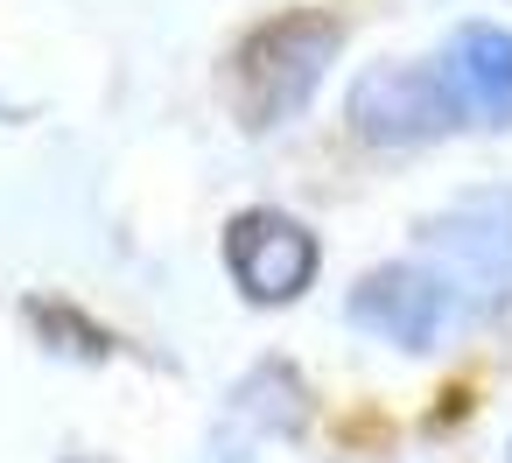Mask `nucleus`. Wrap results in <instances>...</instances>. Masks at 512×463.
<instances>
[{
	"instance_id": "f257e3e1",
	"label": "nucleus",
	"mask_w": 512,
	"mask_h": 463,
	"mask_svg": "<svg viewBox=\"0 0 512 463\" xmlns=\"http://www.w3.org/2000/svg\"><path fill=\"white\" fill-rule=\"evenodd\" d=\"M337 50H344V15H330V8H288L274 22L246 29L225 57V78H218L232 120L246 134H274L281 120H295L316 99Z\"/></svg>"
},
{
	"instance_id": "f03ea898",
	"label": "nucleus",
	"mask_w": 512,
	"mask_h": 463,
	"mask_svg": "<svg viewBox=\"0 0 512 463\" xmlns=\"http://www.w3.org/2000/svg\"><path fill=\"white\" fill-rule=\"evenodd\" d=\"M414 246H421V267L442 281V295L463 316L512 309V190L505 183L463 190L456 204L428 211Z\"/></svg>"
},
{
	"instance_id": "7ed1b4c3",
	"label": "nucleus",
	"mask_w": 512,
	"mask_h": 463,
	"mask_svg": "<svg viewBox=\"0 0 512 463\" xmlns=\"http://www.w3.org/2000/svg\"><path fill=\"white\" fill-rule=\"evenodd\" d=\"M344 120L372 148H421V141L456 134L470 120V106H463V92L449 85L442 64H372V71L351 78Z\"/></svg>"
},
{
	"instance_id": "20e7f679",
	"label": "nucleus",
	"mask_w": 512,
	"mask_h": 463,
	"mask_svg": "<svg viewBox=\"0 0 512 463\" xmlns=\"http://www.w3.org/2000/svg\"><path fill=\"white\" fill-rule=\"evenodd\" d=\"M225 267H232V281H239L246 302L281 309V302H295V295L316 281L323 246H316V232H309L302 218H288V211H239V218L225 225Z\"/></svg>"
},
{
	"instance_id": "39448f33",
	"label": "nucleus",
	"mask_w": 512,
	"mask_h": 463,
	"mask_svg": "<svg viewBox=\"0 0 512 463\" xmlns=\"http://www.w3.org/2000/svg\"><path fill=\"white\" fill-rule=\"evenodd\" d=\"M344 316H351V330H365V337H379V344L428 351L435 330H442V316H449V295H442V281H435L428 267H372V274L351 288Z\"/></svg>"
},
{
	"instance_id": "423d86ee",
	"label": "nucleus",
	"mask_w": 512,
	"mask_h": 463,
	"mask_svg": "<svg viewBox=\"0 0 512 463\" xmlns=\"http://www.w3.org/2000/svg\"><path fill=\"white\" fill-rule=\"evenodd\" d=\"M442 71L463 92L477 127H512V36L505 29H491V22L456 29L442 50Z\"/></svg>"
},
{
	"instance_id": "0eeeda50",
	"label": "nucleus",
	"mask_w": 512,
	"mask_h": 463,
	"mask_svg": "<svg viewBox=\"0 0 512 463\" xmlns=\"http://www.w3.org/2000/svg\"><path fill=\"white\" fill-rule=\"evenodd\" d=\"M239 407L260 421V428H281V435H295L302 421H309V400H302V379L288 372V365H260L246 386H239Z\"/></svg>"
},
{
	"instance_id": "6e6552de",
	"label": "nucleus",
	"mask_w": 512,
	"mask_h": 463,
	"mask_svg": "<svg viewBox=\"0 0 512 463\" xmlns=\"http://www.w3.org/2000/svg\"><path fill=\"white\" fill-rule=\"evenodd\" d=\"M505 463H512V456H505Z\"/></svg>"
}]
</instances>
